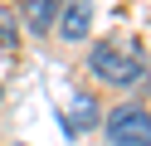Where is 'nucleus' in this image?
<instances>
[{
    "label": "nucleus",
    "instance_id": "obj_1",
    "mask_svg": "<svg viewBox=\"0 0 151 146\" xmlns=\"http://www.w3.org/2000/svg\"><path fill=\"white\" fill-rule=\"evenodd\" d=\"M88 68H93V78L107 83V88H132V83L146 78V58H141L137 44H93Z\"/></svg>",
    "mask_w": 151,
    "mask_h": 146
},
{
    "label": "nucleus",
    "instance_id": "obj_2",
    "mask_svg": "<svg viewBox=\"0 0 151 146\" xmlns=\"http://www.w3.org/2000/svg\"><path fill=\"white\" fill-rule=\"evenodd\" d=\"M112 146H151V112L146 107H117L102 122Z\"/></svg>",
    "mask_w": 151,
    "mask_h": 146
},
{
    "label": "nucleus",
    "instance_id": "obj_3",
    "mask_svg": "<svg viewBox=\"0 0 151 146\" xmlns=\"http://www.w3.org/2000/svg\"><path fill=\"white\" fill-rule=\"evenodd\" d=\"M59 29H63L68 44H78V39L93 29V5H63L59 10Z\"/></svg>",
    "mask_w": 151,
    "mask_h": 146
},
{
    "label": "nucleus",
    "instance_id": "obj_4",
    "mask_svg": "<svg viewBox=\"0 0 151 146\" xmlns=\"http://www.w3.org/2000/svg\"><path fill=\"white\" fill-rule=\"evenodd\" d=\"M24 24H29L34 34H49V29L59 24V5H49V0H29V5H24Z\"/></svg>",
    "mask_w": 151,
    "mask_h": 146
},
{
    "label": "nucleus",
    "instance_id": "obj_5",
    "mask_svg": "<svg viewBox=\"0 0 151 146\" xmlns=\"http://www.w3.org/2000/svg\"><path fill=\"white\" fill-rule=\"evenodd\" d=\"M88 127H98V102H93L88 93L73 102V117H68V136H78V132H88Z\"/></svg>",
    "mask_w": 151,
    "mask_h": 146
},
{
    "label": "nucleus",
    "instance_id": "obj_6",
    "mask_svg": "<svg viewBox=\"0 0 151 146\" xmlns=\"http://www.w3.org/2000/svg\"><path fill=\"white\" fill-rule=\"evenodd\" d=\"M0 44H15V19L0 15Z\"/></svg>",
    "mask_w": 151,
    "mask_h": 146
},
{
    "label": "nucleus",
    "instance_id": "obj_7",
    "mask_svg": "<svg viewBox=\"0 0 151 146\" xmlns=\"http://www.w3.org/2000/svg\"><path fill=\"white\" fill-rule=\"evenodd\" d=\"M15 146H24V141H15Z\"/></svg>",
    "mask_w": 151,
    "mask_h": 146
}]
</instances>
